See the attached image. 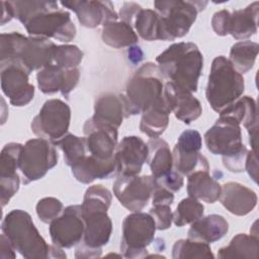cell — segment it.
Returning a JSON list of instances; mask_svg holds the SVG:
<instances>
[{"mask_svg":"<svg viewBox=\"0 0 259 259\" xmlns=\"http://www.w3.org/2000/svg\"><path fill=\"white\" fill-rule=\"evenodd\" d=\"M163 76L190 92H196L203 68V56L193 42H175L156 58Z\"/></svg>","mask_w":259,"mask_h":259,"instance_id":"cell-1","label":"cell"},{"mask_svg":"<svg viewBox=\"0 0 259 259\" xmlns=\"http://www.w3.org/2000/svg\"><path fill=\"white\" fill-rule=\"evenodd\" d=\"M56 45L49 38L25 36L17 31L1 33L0 65L17 63L29 74L53 64Z\"/></svg>","mask_w":259,"mask_h":259,"instance_id":"cell-2","label":"cell"},{"mask_svg":"<svg viewBox=\"0 0 259 259\" xmlns=\"http://www.w3.org/2000/svg\"><path fill=\"white\" fill-rule=\"evenodd\" d=\"M204 143L211 154L223 157V164L229 171H245L248 150L242 143L241 126L234 118L220 115L205 133Z\"/></svg>","mask_w":259,"mask_h":259,"instance_id":"cell-3","label":"cell"},{"mask_svg":"<svg viewBox=\"0 0 259 259\" xmlns=\"http://www.w3.org/2000/svg\"><path fill=\"white\" fill-rule=\"evenodd\" d=\"M2 233L10 244L23 258H49L51 245L40 236L31 217L22 209H13L8 212L1 224Z\"/></svg>","mask_w":259,"mask_h":259,"instance_id":"cell-4","label":"cell"},{"mask_svg":"<svg viewBox=\"0 0 259 259\" xmlns=\"http://www.w3.org/2000/svg\"><path fill=\"white\" fill-rule=\"evenodd\" d=\"M244 89L243 75L235 70L228 58L215 57L211 63L205 89V97L210 107L220 113L240 98Z\"/></svg>","mask_w":259,"mask_h":259,"instance_id":"cell-5","label":"cell"},{"mask_svg":"<svg viewBox=\"0 0 259 259\" xmlns=\"http://www.w3.org/2000/svg\"><path fill=\"white\" fill-rule=\"evenodd\" d=\"M163 76L158 66L152 62L143 64L128 79L125 87L127 114L143 113L163 97Z\"/></svg>","mask_w":259,"mask_h":259,"instance_id":"cell-6","label":"cell"},{"mask_svg":"<svg viewBox=\"0 0 259 259\" xmlns=\"http://www.w3.org/2000/svg\"><path fill=\"white\" fill-rule=\"evenodd\" d=\"M206 5V1H155L154 6L161 17L160 39L175 40L186 35L196 20L198 12L202 11Z\"/></svg>","mask_w":259,"mask_h":259,"instance_id":"cell-7","label":"cell"},{"mask_svg":"<svg viewBox=\"0 0 259 259\" xmlns=\"http://www.w3.org/2000/svg\"><path fill=\"white\" fill-rule=\"evenodd\" d=\"M23 26L31 36L55 38L63 42H69L76 36V26L70 13L59 8V3L55 1H50L46 8L31 16Z\"/></svg>","mask_w":259,"mask_h":259,"instance_id":"cell-8","label":"cell"},{"mask_svg":"<svg viewBox=\"0 0 259 259\" xmlns=\"http://www.w3.org/2000/svg\"><path fill=\"white\" fill-rule=\"evenodd\" d=\"M156 224L150 213L134 211L122 222L120 252L125 258H143L147 256V247L153 242Z\"/></svg>","mask_w":259,"mask_h":259,"instance_id":"cell-9","label":"cell"},{"mask_svg":"<svg viewBox=\"0 0 259 259\" xmlns=\"http://www.w3.org/2000/svg\"><path fill=\"white\" fill-rule=\"evenodd\" d=\"M58 158L52 142L41 138L28 140L22 147L19 162L23 184L42 178L58 164Z\"/></svg>","mask_w":259,"mask_h":259,"instance_id":"cell-10","label":"cell"},{"mask_svg":"<svg viewBox=\"0 0 259 259\" xmlns=\"http://www.w3.org/2000/svg\"><path fill=\"white\" fill-rule=\"evenodd\" d=\"M82 217L84 221V234L82 241L76 248L75 257H100L102 247L106 245L110 239L112 222L105 209L82 210Z\"/></svg>","mask_w":259,"mask_h":259,"instance_id":"cell-11","label":"cell"},{"mask_svg":"<svg viewBox=\"0 0 259 259\" xmlns=\"http://www.w3.org/2000/svg\"><path fill=\"white\" fill-rule=\"evenodd\" d=\"M71 120L70 106L61 99H49L31 121L32 133L52 143L68 134Z\"/></svg>","mask_w":259,"mask_h":259,"instance_id":"cell-12","label":"cell"},{"mask_svg":"<svg viewBox=\"0 0 259 259\" xmlns=\"http://www.w3.org/2000/svg\"><path fill=\"white\" fill-rule=\"evenodd\" d=\"M156 184L152 175H118L112 188L120 204L134 212L141 211L148 204Z\"/></svg>","mask_w":259,"mask_h":259,"instance_id":"cell-13","label":"cell"},{"mask_svg":"<svg viewBox=\"0 0 259 259\" xmlns=\"http://www.w3.org/2000/svg\"><path fill=\"white\" fill-rule=\"evenodd\" d=\"M201 146V136L197 131H184L172 151L175 170L184 176L198 170H209L207 159L199 152Z\"/></svg>","mask_w":259,"mask_h":259,"instance_id":"cell-14","label":"cell"},{"mask_svg":"<svg viewBox=\"0 0 259 259\" xmlns=\"http://www.w3.org/2000/svg\"><path fill=\"white\" fill-rule=\"evenodd\" d=\"M50 235L54 245L61 248L77 246L83 239L84 221L81 205H69L50 223Z\"/></svg>","mask_w":259,"mask_h":259,"instance_id":"cell-15","label":"cell"},{"mask_svg":"<svg viewBox=\"0 0 259 259\" xmlns=\"http://www.w3.org/2000/svg\"><path fill=\"white\" fill-rule=\"evenodd\" d=\"M1 89L14 106L27 105L34 96V86L29 83V73L19 64L11 62L0 65Z\"/></svg>","mask_w":259,"mask_h":259,"instance_id":"cell-16","label":"cell"},{"mask_svg":"<svg viewBox=\"0 0 259 259\" xmlns=\"http://www.w3.org/2000/svg\"><path fill=\"white\" fill-rule=\"evenodd\" d=\"M23 145L9 143L5 145L0 155V194L1 205L4 207L11 197L18 191L20 178L17 174L19 169L20 155Z\"/></svg>","mask_w":259,"mask_h":259,"instance_id":"cell-17","label":"cell"},{"mask_svg":"<svg viewBox=\"0 0 259 259\" xmlns=\"http://www.w3.org/2000/svg\"><path fill=\"white\" fill-rule=\"evenodd\" d=\"M148 145L138 136H126L116 146L115 161L118 175H139L148 158Z\"/></svg>","mask_w":259,"mask_h":259,"instance_id":"cell-18","label":"cell"},{"mask_svg":"<svg viewBox=\"0 0 259 259\" xmlns=\"http://www.w3.org/2000/svg\"><path fill=\"white\" fill-rule=\"evenodd\" d=\"M163 98L175 117L186 124L196 120L202 113L201 104L192 92L173 82L168 81L164 85Z\"/></svg>","mask_w":259,"mask_h":259,"instance_id":"cell-19","label":"cell"},{"mask_svg":"<svg viewBox=\"0 0 259 259\" xmlns=\"http://www.w3.org/2000/svg\"><path fill=\"white\" fill-rule=\"evenodd\" d=\"M60 4L74 11L81 25L87 28H95L106 22L118 19V15L110 1H61Z\"/></svg>","mask_w":259,"mask_h":259,"instance_id":"cell-20","label":"cell"},{"mask_svg":"<svg viewBox=\"0 0 259 259\" xmlns=\"http://www.w3.org/2000/svg\"><path fill=\"white\" fill-rule=\"evenodd\" d=\"M83 132L89 155L100 160H109L114 157L117 146V128L96 124L90 117L85 121Z\"/></svg>","mask_w":259,"mask_h":259,"instance_id":"cell-21","label":"cell"},{"mask_svg":"<svg viewBox=\"0 0 259 259\" xmlns=\"http://www.w3.org/2000/svg\"><path fill=\"white\" fill-rule=\"evenodd\" d=\"M79 79L80 70L78 68L65 70L55 64L44 67L36 74L37 86L42 93L51 95L60 91L65 97H68L74 90Z\"/></svg>","mask_w":259,"mask_h":259,"instance_id":"cell-22","label":"cell"},{"mask_svg":"<svg viewBox=\"0 0 259 259\" xmlns=\"http://www.w3.org/2000/svg\"><path fill=\"white\" fill-rule=\"evenodd\" d=\"M125 117L128 114L123 94L105 92L96 98L94 114L91 117L96 124L118 128Z\"/></svg>","mask_w":259,"mask_h":259,"instance_id":"cell-23","label":"cell"},{"mask_svg":"<svg viewBox=\"0 0 259 259\" xmlns=\"http://www.w3.org/2000/svg\"><path fill=\"white\" fill-rule=\"evenodd\" d=\"M219 199L227 210L239 217L251 212L258 200L254 190L238 182L225 183L222 186Z\"/></svg>","mask_w":259,"mask_h":259,"instance_id":"cell-24","label":"cell"},{"mask_svg":"<svg viewBox=\"0 0 259 259\" xmlns=\"http://www.w3.org/2000/svg\"><path fill=\"white\" fill-rule=\"evenodd\" d=\"M220 115L234 118L239 124L247 128L249 133V143L252 150L257 151V105L256 101L250 96L238 98L234 103L220 112Z\"/></svg>","mask_w":259,"mask_h":259,"instance_id":"cell-25","label":"cell"},{"mask_svg":"<svg viewBox=\"0 0 259 259\" xmlns=\"http://www.w3.org/2000/svg\"><path fill=\"white\" fill-rule=\"evenodd\" d=\"M74 177L81 183L89 184L95 179H106L117 172L115 157L109 160H100L86 155L80 162L71 166Z\"/></svg>","mask_w":259,"mask_h":259,"instance_id":"cell-26","label":"cell"},{"mask_svg":"<svg viewBox=\"0 0 259 259\" xmlns=\"http://www.w3.org/2000/svg\"><path fill=\"white\" fill-rule=\"evenodd\" d=\"M259 2L255 1L243 9L230 13L228 34L236 39H246L257 32Z\"/></svg>","mask_w":259,"mask_h":259,"instance_id":"cell-27","label":"cell"},{"mask_svg":"<svg viewBox=\"0 0 259 259\" xmlns=\"http://www.w3.org/2000/svg\"><path fill=\"white\" fill-rule=\"evenodd\" d=\"M229 231L227 220L220 214H208L191 224L188 238L204 243H213L221 240Z\"/></svg>","mask_w":259,"mask_h":259,"instance_id":"cell-28","label":"cell"},{"mask_svg":"<svg viewBox=\"0 0 259 259\" xmlns=\"http://www.w3.org/2000/svg\"><path fill=\"white\" fill-rule=\"evenodd\" d=\"M187 177L189 196L207 203H213L219 199L222 185L209 175V170H198Z\"/></svg>","mask_w":259,"mask_h":259,"instance_id":"cell-29","label":"cell"},{"mask_svg":"<svg viewBox=\"0 0 259 259\" xmlns=\"http://www.w3.org/2000/svg\"><path fill=\"white\" fill-rule=\"evenodd\" d=\"M149 153L147 163L152 176L157 179L173 170V155L166 141L160 138H152L147 143Z\"/></svg>","mask_w":259,"mask_h":259,"instance_id":"cell-30","label":"cell"},{"mask_svg":"<svg viewBox=\"0 0 259 259\" xmlns=\"http://www.w3.org/2000/svg\"><path fill=\"white\" fill-rule=\"evenodd\" d=\"M170 112L164 98H160L142 113L140 131L151 139L159 138L169 124Z\"/></svg>","mask_w":259,"mask_h":259,"instance_id":"cell-31","label":"cell"},{"mask_svg":"<svg viewBox=\"0 0 259 259\" xmlns=\"http://www.w3.org/2000/svg\"><path fill=\"white\" fill-rule=\"evenodd\" d=\"M101 38L104 44L114 49L130 48L139 40L132 25L123 21H109L102 25Z\"/></svg>","mask_w":259,"mask_h":259,"instance_id":"cell-32","label":"cell"},{"mask_svg":"<svg viewBox=\"0 0 259 259\" xmlns=\"http://www.w3.org/2000/svg\"><path fill=\"white\" fill-rule=\"evenodd\" d=\"M259 254V238L255 235L238 234L226 247L218 251L219 258H257Z\"/></svg>","mask_w":259,"mask_h":259,"instance_id":"cell-33","label":"cell"},{"mask_svg":"<svg viewBox=\"0 0 259 259\" xmlns=\"http://www.w3.org/2000/svg\"><path fill=\"white\" fill-rule=\"evenodd\" d=\"M259 51V46L255 41L242 40L232 46L230 50L229 61L235 70L242 74L250 71L256 61Z\"/></svg>","mask_w":259,"mask_h":259,"instance_id":"cell-34","label":"cell"},{"mask_svg":"<svg viewBox=\"0 0 259 259\" xmlns=\"http://www.w3.org/2000/svg\"><path fill=\"white\" fill-rule=\"evenodd\" d=\"M161 17L156 10L141 8L135 16L132 26L145 40L160 39Z\"/></svg>","mask_w":259,"mask_h":259,"instance_id":"cell-35","label":"cell"},{"mask_svg":"<svg viewBox=\"0 0 259 259\" xmlns=\"http://www.w3.org/2000/svg\"><path fill=\"white\" fill-rule=\"evenodd\" d=\"M174 259H194V258H214L210 246L207 243L192 240L180 239L176 241L172 248Z\"/></svg>","mask_w":259,"mask_h":259,"instance_id":"cell-36","label":"cell"},{"mask_svg":"<svg viewBox=\"0 0 259 259\" xmlns=\"http://www.w3.org/2000/svg\"><path fill=\"white\" fill-rule=\"evenodd\" d=\"M64 153V160L68 166H73L80 162L86 156V141L85 138L67 134L62 139L53 143Z\"/></svg>","mask_w":259,"mask_h":259,"instance_id":"cell-37","label":"cell"},{"mask_svg":"<svg viewBox=\"0 0 259 259\" xmlns=\"http://www.w3.org/2000/svg\"><path fill=\"white\" fill-rule=\"evenodd\" d=\"M204 206L202 203L198 199L188 196L178 203L176 210L173 212V223L177 227H183L202 218Z\"/></svg>","mask_w":259,"mask_h":259,"instance_id":"cell-38","label":"cell"},{"mask_svg":"<svg viewBox=\"0 0 259 259\" xmlns=\"http://www.w3.org/2000/svg\"><path fill=\"white\" fill-rule=\"evenodd\" d=\"M112 200L111 192L102 185H92L87 188L83 202L82 210L90 209H105L108 210Z\"/></svg>","mask_w":259,"mask_h":259,"instance_id":"cell-39","label":"cell"},{"mask_svg":"<svg viewBox=\"0 0 259 259\" xmlns=\"http://www.w3.org/2000/svg\"><path fill=\"white\" fill-rule=\"evenodd\" d=\"M83 59V52L74 45L57 46L54 52V64L65 69L78 68Z\"/></svg>","mask_w":259,"mask_h":259,"instance_id":"cell-40","label":"cell"},{"mask_svg":"<svg viewBox=\"0 0 259 259\" xmlns=\"http://www.w3.org/2000/svg\"><path fill=\"white\" fill-rule=\"evenodd\" d=\"M63 209V203L56 197H44L38 200L35 206L38 219L45 224H50L54 221L61 214Z\"/></svg>","mask_w":259,"mask_h":259,"instance_id":"cell-41","label":"cell"},{"mask_svg":"<svg viewBox=\"0 0 259 259\" xmlns=\"http://www.w3.org/2000/svg\"><path fill=\"white\" fill-rule=\"evenodd\" d=\"M151 217L153 218L157 230L164 231L171 227L173 223V212L171 210V205L157 204L150 208Z\"/></svg>","mask_w":259,"mask_h":259,"instance_id":"cell-42","label":"cell"},{"mask_svg":"<svg viewBox=\"0 0 259 259\" xmlns=\"http://www.w3.org/2000/svg\"><path fill=\"white\" fill-rule=\"evenodd\" d=\"M156 181L159 185H161L162 187L168 189L169 191H171L173 193L179 191L184 184L183 175H181L176 170H172L168 174H166L160 178H157Z\"/></svg>","mask_w":259,"mask_h":259,"instance_id":"cell-43","label":"cell"},{"mask_svg":"<svg viewBox=\"0 0 259 259\" xmlns=\"http://www.w3.org/2000/svg\"><path fill=\"white\" fill-rule=\"evenodd\" d=\"M230 11L223 9L217 11L211 18V27L213 31L221 36H225L228 34V24H229V16Z\"/></svg>","mask_w":259,"mask_h":259,"instance_id":"cell-44","label":"cell"},{"mask_svg":"<svg viewBox=\"0 0 259 259\" xmlns=\"http://www.w3.org/2000/svg\"><path fill=\"white\" fill-rule=\"evenodd\" d=\"M151 198H152L153 205H157V204L171 205L174 201V194H173V192L169 191L168 189L162 187L161 185H159L157 183L153 190Z\"/></svg>","mask_w":259,"mask_h":259,"instance_id":"cell-45","label":"cell"},{"mask_svg":"<svg viewBox=\"0 0 259 259\" xmlns=\"http://www.w3.org/2000/svg\"><path fill=\"white\" fill-rule=\"evenodd\" d=\"M141 8H142V6L139 5L138 3L124 2L122 7L119 10V16L118 17L121 19V21L126 22L127 24L132 25L135 16L137 15V13L139 12V10Z\"/></svg>","mask_w":259,"mask_h":259,"instance_id":"cell-46","label":"cell"},{"mask_svg":"<svg viewBox=\"0 0 259 259\" xmlns=\"http://www.w3.org/2000/svg\"><path fill=\"white\" fill-rule=\"evenodd\" d=\"M245 170L248 172L249 176L253 179V181L257 183V178H258L257 151H254V150L248 151L246 161H245Z\"/></svg>","mask_w":259,"mask_h":259,"instance_id":"cell-47","label":"cell"},{"mask_svg":"<svg viewBox=\"0 0 259 259\" xmlns=\"http://www.w3.org/2000/svg\"><path fill=\"white\" fill-rule=\"evenodd\" d=\"M0 257L1 258H15V250L10 244L8 238L2 233L0 236Z\"/></svg>","mask_w":259,"mask_h":259,"instance_id":"cell-48","label":"cell"},{"mask_svg":"<svg viewBox=\"0 0 259 259\" xmlns=\"http://www.w3.org/2000/svg\"><path fill=\"white\" fill-rule=\"evenodd\" d=\"M2 12H1V25H4L6 22H9L12 18H14L12 6L10 1H1L0 2Z\"/></svg>","mask_w":259,"mask_h":259,"instance_id":"cell-49","label":"cell"},{"mask_svg":"<svg viewBox=\"0 0 259 259\" xmlns=\"http://www.w3.org/2000/svg\"><path fill=\"white\" fill-rule=\"evenodd\" d=\"M131 49L132 50H131V53L128 54V59L134 63H137V62L139 63L143 58L142 51L140 50L139 47H132Z\"/></svg>","mask_w":259,"mask_h":259,"instance_id":"cell-50","label":"cell"}]
</instances>
